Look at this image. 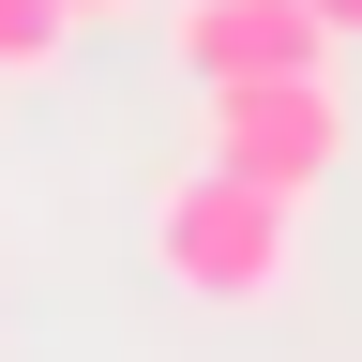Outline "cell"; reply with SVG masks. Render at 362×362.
Instances as JSON below:
<instances>
[{
    "label": "cell",
    "instance_id": "cell-1",
    "mask_svg": "<svg viewBox=\"0 0 362 362\" xmlns=\"http://www.w3.org/2000/svg\"><path fill=\"white\" fill-rule=\"evenodd\" d=\"M302 197H272V181H242V166H181L166 197H151V272L181 302H211V317H257V302H287V272H302V226H287Z\"/></svg>",
    "mask_w": 362,
    "mask_h": 362
},
{
    "label": "cell",
    "instance_id": "cell-2",
    "mask_svg": "<svg viewBox=\"0 0 362 362\" xmlns=\"http://www.w3.org/2000/svg\"><path fill=\"white\" fill-rule=\"evenodd\" d=\"M211 166L272 181V197H317V181L347 166V106H332V76H226V90H211Z\"/></svg>",
    "mask_w": 362,
    "mask_h": 362
},
{
    "label": "cell",
    "instance_id": "cell-3",
    "mask_svg": "<svg viewBox=\"0 0 362 362\" xmlns=\"http://www.w3.org/2000/svg\"><path fill=\"white\" fill-rule=\"evenodd\" d=\"M166 45H181L197 90H226V76H332V16L317 0H181Z\"/></svg>",
    "mask_w": 362,
    "mask_h": 362
},
{
    "label": "cell",
    "instance_id": "cell-4",
    "mask_svg": "<svg viewBox=\"0 0 362 362\" xmlns=\"http://www.w3.org/2000/svg\"><path fill=\"white\" fill-rule=\"evenodd\" d=\"M76 45V0H0V76H45Z\"/></svg>",
    "mask_w": 362,
    "mask_h": 362
},
{
    "label": "cell",
    "instance_id": "cell-5",
    "mask_svg": "<svg viewBox=\"0 0 362 362\" xmlns=\"http://www.w3.org/2000/svg\"><path fill=\"white\" fill-rule=\"evenodd\" d=\"M317 16H332V45H362V0H317Z\"/></svg>",
    "mask_w": 362,
    "mask_h": 362
},
{
    "label": "cell",
    "instance_id": "cell-6",
    "mask_svg": "<svg viewBox=\"0 0 362 362\" xmlns=\"http://www.w3.org/2000/svg\"><path fill=\"white\" fill-rule=\"evenodd\" d=\"M106 16H136V0H76V30H106Z\"/></svg>",
    "mask_w": 362,
    "mask_h": 362
}]
</instances>
